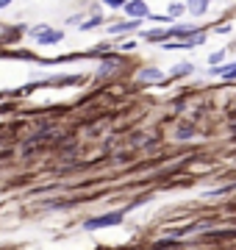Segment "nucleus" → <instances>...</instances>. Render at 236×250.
Segmentation results:
<instances>
[{
  "mask_svg": "<svg viewBox=\"0 0 236 250\" xmlns=\"http://www.w3.org/2000/svg\"><path fill=\"white\" fill-rule=\"evenodd\" d=\"M122 223V211H114V214H103V217H95L86 223V231H95V228H111V225Z\"/></svg>",
  "mask_w": 236,
  "mask_h": 250,
  "instance_id": "f257e3e1",
  "label": "nucleus"
},
{
  "mask_svg": "<svg viewBox=\"0 0 236 250\" xmlns=\"http://www.w3.org/2000/svg\"><path fill=\"white\" fill-rule=\"evenodd\" d=\"M125 14L134 20H142V17H150V9H147L145 0H131V3H125Z\"/></svg>",
  "mask_w": 236,
  "mask_h": 250,
  "instance_id": "f03ea898",
  "label": "nucleus"
},
{
  "mask_svg": "<svg viewBox=\"0 0 236 250\" xmlns=\"http://www.w3.org/2000/svg\"><path fill=\"white\" fill-rule=\"evenodd\" d=\"M211 0H189V14L192 17H203L206 11H209Z\"/></svg>",
  "mask_w": 236,
  "mask_h": 250,
  "instance_id": "7ed1b4c3",
  "label": "nucleus"
},
{
  "mask_svg": "<svg viewBox=\"0 0 236 250\" xmlns=\"http://www.w3.org/2000/svg\"><path fill=\"white\" fill-rule=\"evenodd\" d=\"M61 31H45L37 36V45H56V42H61Z\"/></svg>",
  "mask_w": 236,
  "mask_h": 250,
  "instance_id": "20e7f679",
  "label": "nucleus"
},
{
  "mask_svg": "<svg viewBox=\"0 0 236 250\" xmlns=\"http://www.w3.org/2000/svg\"><path fill=\"white\" fill-rule=\"evenodd\" d=\"M137 28H139V20H131V22H114L109 31L111 34H128V31H137Z\"/></svg>",
  "mask_w": 236,
  "mask_h": 250,
  "instance_id": "39448f33",
  "label": "nucleus"
},
{
  "mask_svg": "<svg viewBox=\"0 0 236 250\" xmlns=\"http://www.w3.org/2000/svg\"><path fill=\"white\" fill-rule=\"evenodd\" d=\"M211 72H217L222 78H236V64H228V67H211Z\"/></svg>",
  "mask_w": 236,
  "mask_h": 250,
  "instance_id": "423d86ee",
  "label": "nucleus"
},
{
  "mask_svg": "<svg viewBox=\"0 0 236 250\" xmlns=\"http://www.w3.org/2000/svg\"><path fill=\"white\" fill-rule=\"evenodd\" d=\"M183 42H186V47H197V45H203V42H206V34H200V31H197V34H189Z\"/></svg>",
  "mask_w": 236,
  "mask_h": 250,
  "instance_id": "0eeeda50",
  "label": "nucleus"
},
{
  "mask_svg": "<svg viewBox=\"0 0 236 250\" xmlns=\"http://www.w3.org/2000/svg\"><path fill=\"white\" fill-rule=\"evenodd\" d=\"M103 25V17H92L89 22H81V31H92V28Z\"/></svg>",
  "mask_w": 236,
  "mask_h": 250,
  "instance_id": "6e6552de",
  "label": "nucleus"
},
{
  "mask_svg": "<svg viewBox=\"0 0 236 250\" xmlns=\"http://www.w3.org/2000/svg\"><path fill=\"white\" fill-rule=\"evenodd\" d=\"M147 42H158V39H167V31H150V34H145Z\"/></svg>",
  "mask_w": 236,
  "mask_h": 250,
  "instance_id": "1a4fd4ad",
  "label": "nucleus"
},
{
  "mask_svg": "<svg viewBox=\"0 0 236 250\" xmlns=\"http://www.w3.org/2000/svg\"><path fill=\"white\" fill-rule=\"evenodd\" d=\"M158 78H161L158 70H142V81H158Z\"/></svg>",
  "mask_w": 236,
  "mask_h": 250,
  "instance_id": "9d476101",
  "label": "nucleus"
},
{
  "mask_svg": "<svg viewBox=\"0 0 236 250\" xmlns=\"http://www.w3.org/2000/svg\"><path fill=\"white\" fill-rule=\"evenodd\" d=\"M192 134H195V128H189V125H183L181 131H178V139H189Z\"/></svg>",
  "mask_w": 236,
  "mask_h": 250,
  "instance_id": "9b49d317",
  "label": "nucleus"
},
{
  "mask_svg": "<svg viewBox=\"0 0 236 250\" xmlns=\"http://www.w3.org/2000/svg\"><path fill=\"white\" fill-rule=\"evenodd\" d=\"M109 9H125V0H103Z\"/></svg>",
  "mask_w": 236,
  "mask_h": 250,
  "instance_id": "f8f14e48",
  "label": "nucleus"
},
{
  "mask_svg": "<svg viewBox=\"0 0 236 250\" xmlns=\"http://www.w3.org/2000/svg\"><path fill=\"white\" fill-rule=\"evenodd\" d=\"M114 67H117V62H106L103 67H100V75H109V72L114 70Z\"/></svg>",
  "mask_w": 236,
  "mask_h": 250,
  "instance_id": "ddd939ff",
  "label": "nucleus"
},
{
  "mask_svg": "<svg viewBox=\"0 0 236 250\" xmlns=\"http://www.w3.org/2000/svg\"><path fill=\"white\" fill-rule=\"evenodd\" d=\"M181 11H183V6H181V3H173V6H170V17H178Z\"/></svg>",
  "mask_w": 236,
  "mask_h": 250,
  "instance_id": "4468645a",
  "label": "nucleus"
},
{
  "mask_svg": "<svg viewBox=\"0 0 236 250\" xmlns=\"http://www.w3.org/2000/svg\"><path fill=\"white\" fill-rule=\"evenodd\" d=\"M186 72H192V64H178L175 75H186Z\"/></svg>",
  "mask_w": 236,
  "mask_h": 250,
  "instance_id": "2eb2a0df",
  "label": "nucleus"
},
{
  "mask_svg": "<svg viewBox=\"0 0 236 250\" xmlns=\"http://www.w3.org/2000/svg\"><path fill=\"white\" fill-rule=\"evenodd\" d=\"M11 0H0V9H6V6H9Z\"/></svg>",
  "mask_w": 236,
  "mask_h": 250,
  "instance_id": "dca6fc26",
  "label": "nucleus"
}]
</instances>
